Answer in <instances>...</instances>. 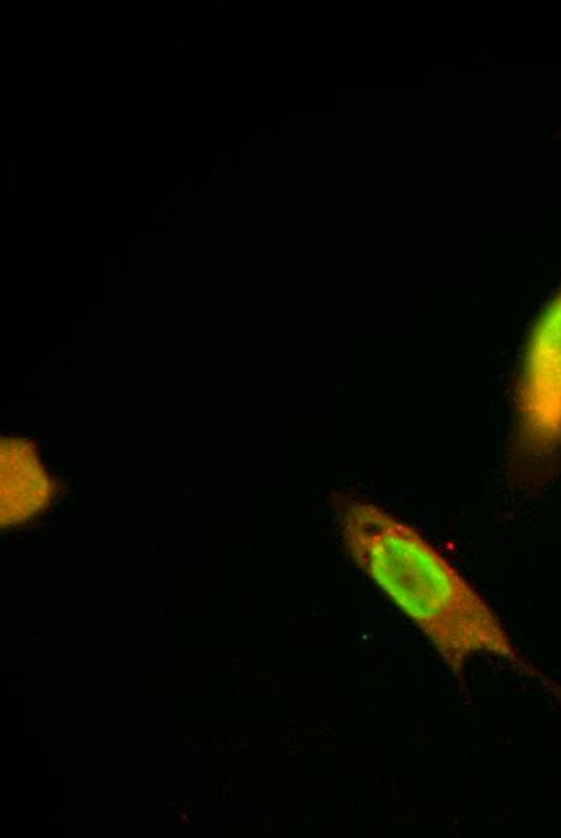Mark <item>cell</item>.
Listing matches in <instances>:
<instances>
[{
  "instance_id": "6da1fadb",
  "label": "cell",
  "mask_w": 561,
  "mask_h": 838,
  "mask_svg": "<svg viewBox=\"0 0 561 838\" xmlns=\"http://www.w3.org/2000/svg\"><path fill=\"white\" fill-rule=\"evenodd\" d=\"M345 553L433 644L458 679L474 656L524 663L491 606L428 540L389 511L336 497Z\"/></svg>"
},
{
  "instance_id": "7a4b0ae2",
  "label": "cell",
  "mask_w": 561,
  "mask_h": 838,
  "mask_svg": "<svg viewBox=\"0 0 561 838\" xmlns=\"http://www.w3.org/2000/svg\"><path fill=\"white\" fill-rule=\"evenodd\" d=\"M561 455V287L529 332L513 389L508 461L523 486L549 481Z\"/></svg>"
},
{
  "instance_id": "3957f363",
  "label": "cell",
  "mask_w": 561,
  "mask_h": 838,
  "mask_svg": "<svg viewBox=\"0 0 561 838\" xmlns=\"http://www.w3.org/2000/svg\"><path fill=\"white\" fill-rule=\"evenodd\" d=\"M2 527L30 523L49 508L54 484L31 440L2 439Z\"/></svg>"
}]
</instances>
